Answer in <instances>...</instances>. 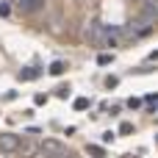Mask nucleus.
<instances>
[{"mask_svg":"<svg viewBox=\"0 0 158 158\" xmlns=\"http://www.w3.org/2000/svg\"><path fill=\"white\" fill-rule=\"evenodd\" d=\"M39 153L42 158H67V147L61 144V142H56V139H44L42 144H39Z\"/></svg>","mask_w":158,"mask_h":158,"instance_id":"nucleus-1","label":"nucleus"},{"mask_svg":"<svg viewBox=\"0 0 158 158\" xmlns=\"http://www.w3.org/2000/svg\"><path fill=\"white\" fill-rule=\"evenodd\" d=\"M86 39H89L94 47H103V39H106V25H103V22H97V19H94V22H89V25H86Z\"/></svg>","mask_w":158,"mask_h":158,"instance_id":"nucleus-2","label":"nucleus"},{"mask_svg":"<svg viewBox=\"0 0 158 158\" xmlns=\"http://www.w3.org/2000/svg\"><path fill=\"white\" fill-rule=\"evenodd\" d=\"M11 3H14V8L22 11V14H36V11L44 8V0H11Z\"/></svg>","mask_w":158,"mask_h":158,"instance_id":"nucleus-3","label":"nucleus"},{"mask_svg":"<svg viewBox=\"0 0 158 158\" xmlns=\"http://www.w3.org/2000/svg\"><path fill=\"white\" fill-rule=\"evenodd\" d=\"M117 44H122V28H117V25H106L103 47H117Z\"/></svg>","mask_w":158,"mask_h":158,"instance_id":"nucleus-4","label":"nucleus"},{"mask_svg":"<svg viewBox=\"0 0 158 158\" xmlns=\"http://www.w3.org/2000/svg\"><path fill=\"white\" fill-rule=\"evenodd\" d=\"M0 150H3V153H17V150H19V136H14V133H0Z\"/></svg>","mask_w":158,"mask_h":158,"instance_id":"nucleus-5","label":"nucleus"},{"mask_svg":"<svg viewBox=\"0 0 158 158\" xmlns=\"http://www.w3.org/2000/svg\"><path fill=\"white\" fill-rule=\"evenodd\" d=\"M17 153H19L22 158H33L36 153H39V144H36V142H31V139H25V142L19 139V150H17Z\"/></svg>","mask_w":158,"mask_h":158,"instance_id":"nucleus-6","label":"nucleus"},{"mask_svg":"<svg viewBox=\"0 0 158 158\" xmlns=\"http://www.w3.org/2000/svg\"><path fill=\"white\" fill-rule=\"evenodd\" d=\"M36 78H39V69L36 67H28V69L19 72V81H36Z\"/></svg>","mask_w":158,"mask_h":158,"instance_id":"nucleus-7","label":"nucleus"},{"mask_svg":"<svg viewBox=\"0 0 158 158\" xmlns=\"http://www.w3.org/2000/svg\"><path fill=\"white\" fill-rule=\"evenodd\" d=\"M64 69H67L64 61H53V64H50V75H64Z\"/></svg>","mask_w":158,"mask_h":158,"instance_id":"nucleus-8","label":"nucleus"},{"mask_svg":"<svg viewBox=\"0 0 158 158\" xmlns=\"http://www.w3.org/2000/svg\"><path fill=\"white\" fill-rule=\"evenodd\" d=\"M89 156H94V158H106V150H103L100 144H89Z\"/></svg>","mask_w":158,"mask_h":158,"instance_id":"nucleus-9","label":"nucleus"},{"mask_svg":"<svg viewBox=\"0 0 158 158\" xmlns=\"http://www.w3.org/2000/svg\"><path fill=\"white\" fill-rule=\"evenodd\" d=\"M111 61H114V56H108V53H100V56H97V64H100V67H108Z\"/></svg>","mask_w":158,"mask_h":158,"instance_id":"nucleus-10","label":"nucleus"},{"mask_svg":"<svg viewBox=\"0 0 158 158\" xmlns=\"http://www.w3.org/2000/svg\"><path fill=\"white\" fill-rule=\"evenodd\" d=\"M72 106H75V111H86V108H89V100H86V97H78Z\"/></svg>","mask_w":158,"mask_h":158,"instance_id":"nucleus-11","label":"nucleus"},{"mask_svg":"<svg viewBox=\"0 0 158 158\" xmlns=\"http://www.w3.org/2000/svg\"><path fill=\"white\" fill-rule=\"evenodd\" d=\"M67 94H69V86H58V89H56V97H61V100H64Z\"/></svg>","mask_w":158,"mask_h":158,"instance_id":"nucleus-12","label":"nucleus"},{"mask_svg":"<svg viewBox=\"0 0 158 158\" xmlns=\"http://www.w3.org/2000/svg\"><path fill=\"white\" fill-rule=\"evenodd\" d=\"M131 131H133V125H131V122H122V125H119V133H122V136H128Z\"/></svg>","mask_w":158,"mask_h":158,"instance_id":"nucleus-13","label":"nucleus"},{"mask_svg":"<svg viewBox=\"0 0 158 158\" xmlns=\"http://www.w3.org/2000/svg\"><path fill=\"white\" fill-rule=\"evenodd\" d=\"M33 103H36V106H44V103H47V94H36Z\"/></svg>","mask_w":158,"mask_h":158,"instance_id":"nucleus-14","label":"nucleus"}]
</instances>
